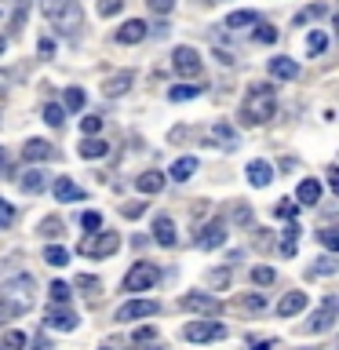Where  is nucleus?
<instances>
[{
	"label": "nucleus",
	"mask_w": 339,
	"mask_h": 350,
	"mask_svg": "<svg viewBox=\"0 0 339 350\" xmlns=\"http://www.w3.org/2000/svg\"><path fill=\"white\" fill-rule=\"evenodd\" d=\"M314 273H336V256H332V252L314 262Z\"/></svg>",
	"instance_id": "nucleus-40"
},
{
	"label": "nucleus",
	"mask_w": 339,
	"mask_h": 350,
	"mask_svg": "<svg viewBox=\"0 0 339 350\" xmlns=\"http://www.w3.org/2000/svg\"><path fill=\"white\" fill-rule=\"evenodd\" d=\"M270 77H277V81H295V77H299V66H295L288 55H281V59H270Z\"/></svg>",
	"instance_id": "nucleus-19"
},
{
	"label": "nucleus",
	"mask_w": 339,
	"mask_h": 350,
	"mask_svg": "<svg viewBox=\"0 0 339 350\" xmlns=\"http://www.w3.org/2000/svg\"><path fill=\"white\" fill-rule=\"evenodd\" d=\"M84 103L87 98H84L81 88H66V109H84Z\"/></svg>",
	"instance_id": "nucleus-35"
},
{
	"label": "nucleus",
	"mask_w": 339,
	"mask_h": 350,
	"mask_svg": "<svg viewBox=\"0 0 339 350\" xmlns=\"http://www.w3.org/2000/svg\"><path fill=\"white\" fill-rule=\"evenodd\" d=\"M11 223H15V208H11V204L4 201V197H0V230L11 226Z\"/></svg>",
	"instance_id": "nucleus-42"
},
{
	"label": "nucleus",
	"mask_w": 339,
	"mask_h": 350,
	"mask_svg": "<svg viewBox=\"0 0 339 350\" xmlns=\"http://www.w3.org/2000/svg\"><path fill=\"white\" fill-rule=\"evenodd\" d=\"M146 33H150V26L142 18H128L117 29V44H139V40H146Z\"/></svg>",
	"instance_id": "nucleus-13"
},
{
	"label": "nucleus",
	"mask_w": 339,
	"mask_h": 350,
	"mask_svg": "<svg viewBox=\"0 0 339 350\" xmlns=\"http://www.w3.org/2000/svg\"><path fill=\"white\" fill-rule=\"evenodd\" d=\"M328 186H332V190H339V172H336V168H328Z\"/></svg>",
	"instance_id": "nucleus-57"
},
{
	"label": "nucleus",
	"mask_w": 339,
	"mask_h": 350,
	"mask_svg": "<svg viewBox=\"0 0 339 350\" xmlns=\"http://www.w3.org/2000/svg\"><path fill=\"white\" fill-rule=\"evenodd\" d=\"M325 48H328V37H325L321 29H314L310 37H306V51H310V55H321Z\"/></svg>",
	"instance_id": "nucleus-31"
},
{
	"label": "nucleus",
	"mask_w": 339,
	"mask_h": 350,
	"mask_svg": "<svg viewBox=\"0 0 339 350\" xmlns=\"http://www.w3.org/2000/svg\"><path fill=\"white\" fill-rule=\"evenodd\" d=\"M120 212H124L128 219H139L142 212H146V204H124V208H120Z\"/></svg>",
	"instance_id": "nucleus-52"
},
{
	"label": "nucleus",
	"mask_w": 339,
	"mask_h": 350,
	"mask_svg": "<svg viewBox=\"0 0 339 350\" xmlns=\"http://www.w3.org/2000/svg\"><path fill=\"white\" fill-rule=\"evenodd\" d=\"M161 186H164V175L161 172H142L139 179H135V190L139 193H157Z\"/></svg>",
	"instance_id": "nucleus-26"
},
{
	"label": "nucleus",
	"mask_w": 339,
	"mask_h": 350,
	"mask_svg": "<svg viewBox=\"0 0 339 350\" xmlns=\"http://www.w3.org/2000/svg\"><path fill=\"white\" fill-rule=\"evenodd\" d=\"M157 310H161V303H153V299H131V303L120 306L113 317L117 321H135V317H153Z\"/></svg>",
	"instance_id": "nucleus-10"
},
{
	"label": "nucleus",
	"mask_w": 339,
	"mask_h": 350,
	"mask_svg": "<svg viewBox=\"0 0 339 350\" xmlns=\"http://www.w3.org/2000/svg\"><path fill=\"white\" fill-rule=\"evenodd\" d=\"M103 350H117V347H113V343H106V347H103Z\"/></svg>",
	"instance_id": "nucleus-60"
},
{
	"label": "nucleus",
	"mask_w": 339,
	"mask_h": 350,
	"mask_svg": "<svg viewBox=\"0 0 339 350\" xmlns=\"http://www.w3.org/2000/svg\"><path fill=\"white\" fill-rule=\"evenodd\" d=\"M51 193H55V201H84V190H81L73 179H66V175H59V179H55Z\"/></svg>",
	"instance_id": "nucleus-16"
},
{
	"label": "nucleus",
	"mask_w": 339,
	"mask_h": 350,
	"mask_svg": "<svg viewBox=\"0 0 339 350\" xmlns=\"http://www.w3.org/2000/svg\"><path fill=\"white\" fill-rule=\"evenodd\" d=\"M44 120H48L51 128H59L62 120H66V109H62V106H55V103H48V106H44Z\"/></svg>",
	"instance_id": "nucleus-33"
},
{
	"label": "nucleus",
	"mask_w": 339,
	"mask_h": 350,
	"mask_svg": "<svg viewBox=\"0 0 339 350\" xmlns=\"http://www.w3.org/2000/svg\"><path fill=\"white\" fill-rule=\"evenodd\" d=\"M193 172H197V157H179V161H175L172 168H168V175H172L175 183H186Z\"/></svg>",
	"instance_id": "nucleus-25"
},
{
	"label": "nucleus",
	"mask_w": 339,
	"mask_h": 350,
	"mask_svg": "<svg viewBox=\"0 0 339 350\" xmlns=\"http://www.w3.org/2000/svg\"><path fill=\"white\" fill-rule=\"evenodd\" d=\"M252 22H259L256 11H234V15H226V29H241V26H252Z\"/></svg>",
	"instance_id": "nucleus-29"
},
{
	"label": "nucleus",
	"mask_w": 339,
	"mask_h": 350,
	"mask_svg": "<svg viewBox=\"0 0 339 350\" xmlns=\"http://www.w3.org/2000/svg\"><path fill=\"white\" fill-rule=\"evenodd\" d=\"M48 292H51V299L59 303V306H62V303H70V284H66V281H55Z\"/></svg>",
	"instance_id": "nucleus-36"
},
{
	"label": "nucleus",
	"mask_w": 339,
	"mask_h": 350,
	"mask_svg": "<svg viewBox=\"0 0 339 350\" xmlns=\"http://www.w3.org/2000/svg\"><path fill=\"white\" fill-rule=\"evenodd\" d=\"M248 183L252 186H270V179H273V168H270V164L267 161H248Z\"/></svg>",
	"instance_id": "nucleus-20"
},
{
	"label": "nucleus",
	"mask_w": 339,
	"mask_h": 350,
	"mask_svg": "<svg viewBox=\"0 0 339 350\" xmlns=\"http://www.w3.org/2000/svg\"><path fill=\"white\" fill-rule=\"evenodd\" d=\"M317 197H321V183L317 179H303L299 190H295V201L299 204H317Z\"/></svg>",
	"instance_id": "nucleus-24"
},
{
	"label": "nucleus",
	"mask_w": 339,
	"mask_h": 350,
	"mask_svg": "<svg viewBox=\"0 0 339 350\" xmlns=\"http://www.w3.org/2000/svg\"><path fill=\"white\" fill-rule=\"evenodd\" d=\"M197 95H201V88H197V84H175L168 92L172 103H186V98H197Z\"/></svg>",
	"instance_id": "nucleus-30"
},
{
	"label": "nucleus",
	"mask_w": 339,
	"mask_h": 350,
	"mask_svg": "<svg viewBox=\"0 0 339 350\" xmlns=\"http://www.w3.org/2000/svg\"><path fill=\"white\" fill-rule=\"evenodd\" d=\"M161 281V267H153V262H135L128 273H124V292H146L150 284Z\"/></svg>",
	"instance_id": "nucleus-4"
},
{
	"label": "nucleus",
	"mask_w": 339,
	"mask_h": 350,
	"mask_svg": "<svg viewBox=\"0 0 339 350\" xmlns=\"http://www.w3.org/2000/svg\"><path fill=\"white\" fill-rule=\"evenodd\" d=\"M8 84H11V73L0 70V95H8Z\"/></svg>",
	"instance_id": "nucleus-56"
},
{
	"label": "nucleus",
	"mask_w": 339,
	"mask_h": 350,
	"mask_svg": "<svg viewBox=\"0 0 339 350\" xmlns=\"http://www.w3.org/2000/svg\"><path fill=\"white\" fill-rule=\"evenodd\" d=\"M117 248H120V237L113 234V230L92 234V237H84L81 245H77V252H81V256H113Z\"/></svg>",
	"instance_id": "nucleus-5"
},
{
	"label": "nucleus",
	"mask_w": 339,
	"mask_h": 350,
	"mask_svg": "<svg viewBox=\"0 0 339 350\" xmlns=\"http://www.w3.org/2000/svg\"><path fill=\"white\" fill-rule=\"evenodd\" d=\"M81 131H84V135H98V131H103V117H98V113H92V117H84V124H81Z\"/></svg>",
	"instance_id": "nucleus-38"
},
{
	"label": "nucleus",
	"mask_w": 339,
	"mask_h": 350,
	"mask_svg": "<svg viewBox=\"0 0 339 350\" xmlns=\"http://www.w3.org/2000/svg\"><path fill=\"white\" fill-rule=\"evenodd\" d=\"M208 281H212L215 288H226V284H230V273H226V270H212V273H208Z\"/></svg>",
	"instance_id": "nucleus-47"
},
{
	"label": "nucleus",
	"mask_w": 339,
	"mask_h": 350,
	"mask_svg": "<svg viewBox=\"0 0 339 350\" xmlns=\"http://www.w3.org/2000/svg\"><path fill=\"white\" fill-rule=\"evenodd\" d=\"M40 8H44V18H48L62 37H73V33L84 26L81 0H40Z\"/></svg>",
	"instance_id": "nucleus-2"
},
{
	"label": "nucleus",
	"mask_w": 339,
	"mask_h": 350,
	"mask_svg": "<svg viewBox=\"0 0 339 350\" xmlns=\"http://www.w3.org/2000/svg\"><path fill=\"white\" fill-rule=\"evenodd\" d=\"M18 183H22V190H26V193H40V190H44V183H48V175H44L40 168H26Z\"/></svg>",
	"instance_id": "nucleus-22"
},
{
	"label": "nucleus",
	"mask_w": 339,
	"mask_h": 350,
	"mask_svg": "<svg viewBox=\"0 0 339 350\" xmlns=\"http://www.w3.org/2000/svg\"><path fill=\"white\" fill-rule=\"evenodd\" d=\"M109 153V142L106 139H95V135H87L84 142H81V157H87V161H95V157H106Z\"/></svg>",
	"instance_id": "nucleus-23"
},
{
	"label": "nucleus",
	"mask_w": 339,
	"mask_h": 350,
	"mask_svg": "<svg viewBox=\"0 0 339 350\" xmlns=\"http://www.w3.org/2000/svg\"><path fill=\"white\" fill-rule=\"evenodd\" d=\"M150 11H157V15H168V11L175 8V0H146Z\"/></svg>",
	"instance_id": "nucleus-45"
},
{
	"label": "nucleus",
	"mask_w": 339,
	"mask_h": 350,
	"mask_svg": "<svg viewBox=\"0 0 339 350\" xmlns=\"http://www.w3.org/2000/svg\"><path fill=\"white\" fill-rule=\"evenodd\" d=\"M44 259H48L51 267H66V262H70V252H66V248H59V245H51L48 252H44Z\"/></svg>",
	"instance_id": "nucleus-32"
},
{
	"label": "nucleus",
	"mask_w": 339,
	"mask_h": 350,
	"mask_svg": "<svg viewBox=\"0 0 339 350\" xmlns=\"http://www.w3.org/2000/svg\"><path fill=\"white\" fill-rule=\"evenodd\" d=\"M336 310H339V299H336V295H325L321 310L310 317V332H314V336H317V332H328V328H332V321H336Z\"/></svg>",
	"instance_id": "nucleus-11"
},
{
	"label": "nucleus",
	"mask_w": 339,
	"mask_h": 350,
	"mask_svg": "<svg viewBox=\"0 0 339 350\" xmlns=\"http://www.w3.org/2000/svg\"><path fill=\"white\" fill-rule=\"evenodd\" d=\"M48 328H59V332H73L77 328V314L73 310H66V306H55V310H48Z\"/></svg>",
	"instance_id": "nucleus-17"
},
{
	"label": "nucleus",
	"mask_w": 339,
	"mask_h": 350,
	"mask_svg": "<svg viewBox=\"0 0 339 350\" xmlns=\"http://www.w3.org/2000/svg\"><path fill=\"white\" fill-rule=\"evenodd\" d=\"M8 48V37H0V51H4Z\"/></svg>",
	"instance_id": "nucleus-58"
},
{
	"label": "nucleus",
	"mask_w": 339,
	"mask_h": 350,
	"mask_svg": "<svg viewBox=\"0 0 339 350\" xmlns=\"http://www.w3.org/2000/svg\"><path fill=\"white\" fill-rule=\"evenodd\" d=\"M252 281H256V284H273V281H277V273H273L270 267H256V270H252Z\"/></svg>",
	"instance_id": "nucleus-37"
},
{
	"label": "nucleus",
	"mask_w": 339,
	"mask_h": 350,
	"mask_svg": "<svg viewBox=\"0 0 339 350\" xmlns=\"http://www.w3.org/2000/svg\"><path fill=\"white\" fill-rule=\"evenodd\" d=\"M256 40H259V44H273V40H277V29H273V26H259Z\"/></svg>",
	"instance_id": "nucleus-43"
},
{
	"label": "nucleus",
	"mask_w": 339,
	"mask_h": 350,
	"mask_svg": "<svg viewBox=\"0 0 339 350\" xmlns=\"http://www.w3.org/2000/svg\"><path fill=\"white\" fill-rule=\"evenodd\" d=\"M26 11H29V0H0V37L15 33L26 22Z\"/></svg>",
	"instance_id": "nucleus-6"
},
{
	"label": "nucleus",
	"mask_w": 339,
	"mask_h": 350,
	"mask_svg": "<svg viewBox=\"0 0 339 350\" xmlns=\"http://www.w3.org/2000/svg\"><path fill=\"white\" fill-rule=\"evenodd\" d=\"M131 84H135V73H131V70H120V73H113V77H109V81L103 84V95L117 98V95H124Z\"/></svg>",
	"instance_id": "nucleus-15"
},
{
	"label": "nucleus",
	"mask_w": 339,
	"mask_h": 350,
	"mask_svg": "<svg viewBox=\"0 0 339 350\" xmlns=\"http://www.w3.org/2000/svg\"><path fill=\"white\" fill-rule=\"evenodd\" d=\"M146 350H161V347H146Z\"/></svg>",
	"instance_id": "nucleus-61"
},
{
	"label": "nucleus",
	"mask_w": 339,
	"mask_h": 350,
	"mask_svg": "<svg viewBox=\"0 0 339 350\" xmlns=\"http://www.w3.org/2000/svg\"><path fill=\"white\" fill-rule=\"evenodd\" d=\"M295 212H299V204L288 201V197H281L277 208H273V215H277V219H295Z\"/></svg>",
	"instance_id": "nucleus-34"
},
{
	"label": "nucleus",
	"mask_w": 339,
	"mask_h": 350,
	"mask_svg": "<svg viewBox=\"0 0 339 350\" xmlns=\"http://www.w3.org/2000/svg\"><path fill=\"white\" fill-rule=\"evenodd\" d=\"M172 66H175V73H182V77H201V55L193 48H186V44L172 51Z\"/></svg>",
	"instance_id": "nucleus-8"
},
{
	"label": "nucleus",
	"mask_w": 339,
	"mask_h": 350,
	"mask_svg": "<svg viewBox=\"0 0 339 350\" xmlns=\"http://www.w3.org/2000/svg\"><path fill=\"white\" fill-rule=\"evenodd\" d=\"M277 113V98H273V88L270 84H252V92L241 106V124H267V120Z\"/></svg>",
	"instance_id": "nucleus-3"
},
{
	"label": "nucleus",
	"mask_w": 339,
	"mask_h": 350,
	"mask_svg": "<svg viewBox=\"0 0 339 350\" xmlns=\"http://www.w3.org/2000/svg\"><path fill=\"white\" fill-rule=\"evenodd\" d=\"M26 332H22V328H8L4 332V339H0V350H26Z\"/></svg>",
	"instance_id": "nucleus-28"
},
{
	"label": "nucleus",
	"mask_w": 339,
	"mask_h": 350,
	"mask_svg": "<svg viewBox=\"0 0 339 350\" xmlns=\"http://www.w3.org/2000/svg\"><path fill=\"white\" fill-rule=\"evenodd\" d=\"M0 168H4V146H0Z\"/></svg>",
	"instance_id": "nucleus-59"
},
{
	"label": "nucleus",
	"mask_w": 339,
	"mask_h": 350,
	"mask_svg": "<svg viewBox=\"0 0 339 350\" xmlns=\"http://www.w3.org/2000/svg\"><path fill=\"white\" fill-rule=\"evenodd\" d=\"M182 336L190 343H208V339H226V325L223 321H190L182 328Z\"/></svg>",
	"instance_id": "nucleus-7"
},
{
	"label": "nucleus",
	"mask_w": 339,
	"mask_h": 350,
	"mask_svg": "<svg viewBox=\"0 0 339 350\" xmlns=\"http://www.w3.org/2000/svg\"><path fill=\"white\" fill-rule=\"evenodd\" d=\"M208 139H212V146L237 150V131L230 128V124H212V128H208Z\"/></svg>",
	"instance_id": "nucleus-18"
},
{
	"label": "nucleus",
	"mask_w": 339,
	"mask_h": 350,
	"mask_svg": "<svg viewBox=\"0 0 339 350\" xmlns=\"http://www.w3.org/2000/svg\"><path fill=\"white\" fill-rule=\"evenodd\" d=\"M120 8H124V0H98V15H103V18L117 15Z\"/></svg>",
	"instance_id": "nucleus-39"
},
{
	"label": "nucleus",
	"mask_w": 339,
	"mask_h": 350,
	"mask_svg": "<svg viewBox=\"0 0 339 350\" xmlns=\"http://www.w3.org/2000/svg\"><path fill=\"white\" fill-rule=\"evenodd\" d=\"M22 157L26 161H44V157H51V146L44 139H29L26 146H22Z\"/></svg>",
	"instance_id": "nucleus-27"
},
{
	"label": "nucleus",
	"mask_w": 339,
	"mask_h": 350,
	"mask_svg": "<svg viewBox=\"0 0 339 350\" xmlns=\"http://www.w3.org/2000/svg\"><path fill=\"white\" fill-rule=\"evenodd\" d=\"M33 288H37V284H33L29 273H22V278H11V281L0 284V325L15 321L18 314L29 310L33 299H37V292H33Z\"/></svg>",
	"instance_id": "nucleus-1"
},
{
	"label": "nucleus",
	"mask_w": 339,
	"mask_h": 350,
	"mask_svg": "<svg viewBox=\"0 0 339 350\" xmlns=\"http://www.w3.org/2000/svg\"><path fill=\"white\" fill-rule=\"evenodd\" d=\"M321 245H325L328 252H336V248H339V230L325 226V230H321Z\"/></svg>",
	"instance_id": "nucleus-41"
},
{
	"label": "nucleus",
	"mask_w": 339,
	"mask_h": 350,
	"mask_svg": "<svg viewBox=\"0 0 339 350\" xmlns=\"http://www.w3.org/2000/svg\"><path fill=\"white\" fill-rule=\"evenodd\" d=\"M37 51L44 55V59H51V55H55V40H51V37H40V44H37Z\"/></svg>",
	"instance_id": "nucleus-50"
},
{
	"label": "nucleus",
	"mask_w": 339,
	"mask_h": 350,
	"mask_svg": "<svg viewBox=\"0 0 339 350\" xmlns=\"http://www.w3.org/2000/svg\"><path fill=\"white\" fill-rule=\"evenodd\" d=\"M153 336H157V328H139V332H135V343H146V339H153Z\"/></svg>",
	"instance_id": "nucleus-54"
},
{
	"label": "nucleus",
	"mask_w": 339,
	"mask_h": 350,
	"mask_svg": "<svg viewBox=\"0 0 339 350\" xmlns=\"http://www.w3.org/2000/svg\"><path fill=\"white\" fill-rule=\"evenodd\" d=\"M234 219H237L241 226H248V223H252V212H248V204H237V208H234Z\"/></svg>",
	"instance_id": "nucleus-49"
},
{
	"label": "nucleus",
	"mask_w": 339,
	"mask_h": 350,
	"mask_svg": "<svg viewBox=\"0 0 339 350\" xmlns=\"http://www.w3.org/2000/svg\"><path fill=\"white\" fill-rule=\"evenodd\" d=\"M223 241H226V223H223V219H212V223H208L201 234H197L193 245L201 248V252H212V248L223 245Z\"/></svg>",
	"instance_id": "nucleus-9"
},
{
	"label": "nucleus",
	"mask_w": 339,
	"mask_h": 350,
	"mask_svg": "<svg viewBox=\"0 0 339 350\" xmlns=\"http://www.w3.org/2000/svg\"><path fill=\"white\" fill-rule=\"evenodd\" d=\"M303 306H306V292H288V295L277 303V314H281V317H292V314H299Z\"/></svg>",
	"instance_id": "nucleus-21"
},
{
	"label": "nucleus",
	"mask_w": 339,
	"mask_h": 350,
	"mask_svg": "<svg viewBox=\"0 0 339 350\" xmlns=\"http://www.w3.org/2000/svg\"><path fill=\"white\" fill-rule=\"evenodd\" d=\"M153 241H157V245H164V248H175V241H179V237H175V223H172L168 215H157V219H153Z\"/></svg>",
	"instance_id": "nucleus-14"
},
{
	"label": "nucleus",
	"mask_w": 339,
	"mask_h": 350,
	"mask_svg": "<svg viewBox=\"0 0 339 350\" xmlns=\"http://www.w3.org/2000/svg\"><path fill=\"white\" fill-rule=\"evenodd\" d=\"M81 226H84V230H98V226H103V215H98V212H84Z\"/></svg>",
	"instance_id": "nucleus-44"
},
{
	"label": "nucleus",
	"mask_w": 339,
	"mask_h": 350,
	"mask_svg": "<svg viewBox=\"0 0 339 350\" xmlns=\"http://www.w3.org/2000/svg\"><path fill=\"white\" fill-rule=\"evenodd\" d=\"M182 310H193V314H219V310H223V303H219L215 295L190 292V295H182Z\"/></svg>",
	"instance_id": "nucleus-12"
},
{
	"label": "nucleus",
	"mask_w": 339,
	"mask_h": 350,
	"mask_svg": "<svg viewBox=\"0 0 339 350\" xmlns=\"http://www.w3.org/2000/svg\"><path fill=\"white\" fill-rule=\"evenodd\" d=\"M33 350H55L48 336H37V343H33Z\"/></svg>",
	"instance_id": "nucleus-55"
},
{
	"label": "nucleus",
	"mask_w": 339,
	"mask_h": 350,
	"mask_svg": "<svg viewBox=\"0 0 339 350\" xmlns=\"http://www.w3.org/2000/svg\"><path fill=\"white\" fill-rule=\"evenodd\" d=\"M241 306H245V310H262V295H245Z\"/></svg>",
	"instance_id": "nucleus-51"
},
{
	"label": "nucleus",
	"mask_w": 339,
	"mask_h": 350,
	"mask_svg": "<svg viewBox=\"0 0 339 350\" xmlns=\"http://www.w3.org/2000/svg\"><path fill=\"white\" fill-rule=\"evenodd\" d=\"M77 288H84V292H98V278H87V273H81V278H77Z\"/></svg>",
	"instance_id": "nucleus-48"
},
{
	"label": "nucleus",
	"mask_w": 339,
	"mask_h": 350,
	"mask_svg": "<svg viewBox=\"0 0 339 350\" xmlns=\"http://www.w3.org/2000/svg\"><path fill=\"white\" fill-rule=\"evenodd\" d=\"M248 347L252 350H273V339H252L248 336Z\"/></svg>",
	"instance_id": "nucleus-53"
},
{
	"label": "nucleus",
	"mask_w": 339,
	"mask_h": 350,
	"mask_svg": "<svg viewBox=\"0 0 339 350\" xmlns=\"http://www.w3.org/2000/svg\"><path fill=\"white\" fill-rule=\"evenodd\" d=\"M40 230H44V234H48V237H59V230H62V223H59V219H44V223H40Z\"/></svg>",
	"instance_id": "nucleus-46"
}]
</instances>
